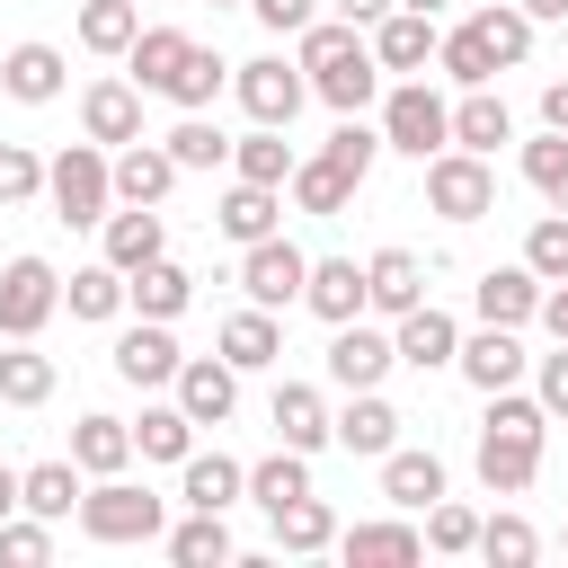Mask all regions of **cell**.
I'll use <instances>...</instances> for the list:
<instances>
[{
    "label": "cell",
    "instance_id": "cell-1",
    "mask_svg": "<svg viewBox=\"0 0 568 568\" xmlns=\"http://www.w3.org/2000/svg\"><path fill=\"white\" fill-rule=\"evenodd\" d=\"M541 435H550V408L524 399V390H488V417H479V488L488 497H524L541 479Z\"/></svg>",
    "mask_w": 568,
    "mask_h": 568
},
{
    "label": "cell",
    "instance_id": "cell-2",
    "mask_svg": "<svg viewBox=\"0 0 568 568\" xmlns=\"http://www.w3.org/2000/svg\"><path fill=\"white\" fill-rule=\"evenodd\" d=\"M80 532L89 541H160L169 532V497H151L142 479L106 470L98 488H80Z\"/></svg>",
    "mask_w": 568,
    "mask_h": 568
},
{
    "label": "cell",
    "instance_id": "cell-3",
    "mask_svg": "<svg viewBox=\"0 0 568 568\" xmlns=\"http://www.w3.org/2000/svg\"><path fill=\"white\" fill-rule=\"evenodd\" d=\"M44 204H53V222H71V231L106 222V204H115V186H106V142L53 151V160H44Z\"/></svg>",
    "mask_w": 568,
    "mask_h": 568
},
{
    "label": "cell",
    "instance_id": "cell-4",
    "mask_svg": "<svg viewBox=\"0 0 568 568\" xmlns=\"http://www.w3.org/2000/svg\"><path fill=\"white\" fill-rule=\"evenodd\" d=\"M453 142V106L426 89V71L417 80H399L390 98H382V151H408V160H435Z\"/></svg>",
    "mask_w": 568,
    "mask_h": 568
},
{
    "label": "cell",
    "instance_id": "cell-5",
    "mask_svg": "<svg viewBox=\"0 0 568 568\" xmlns=\"http://www.w3.org/2000/svg\"><path fill=\"white\" fill-rule=\"evenodd\" d=\"M426 204H435L444 222H479V213H497V169H488L479 151L444 142V151L426 160Z\"/></svg>",
    "mask_w": 568,
    "mask_h": 568
},
{
    "label": "cell",
    "instance_id": "cell-6",
    "mask_svg": "<svg viewBox=\"0 0 568 568\" xmlns=\"http://www.w3.org/2000/svg\"><path fill=\"white\" fill-rule=\"evenodd\" d=\"M62 311V275H53V257H9L0 266V337H36L44 320Z\"/></svg>",
    "mask_w": 568,
    "mask_h": 568
},
{
    "label": "cell",
    "instance_id": "cell-7",
    "mask_svg": "<svg viewBox=\"0 0 568 568\" xmlns=\"http://www.w3.org/2000/svg\"><path fill=\"white\" fill-rule=\"evenodd\" d=\"M302 275H311V257H302L284 231H266V240L240 248V293H248L257 311H293V302H302Z\"/></svg>",
    "mask_w": 568,
    "mask_h": 568
},
{
    "label": "cell",
    "instance_id": "cell-8",
    "mask_svg": "<svg viewBox=\"0 0 568 568\" xmlns=\"http://www.w3.org/2000/svg\"><path fill=\"white\" fill-rule=\"evenodd\" d=\"M240 106L257 115V124H293L302 115V98H311V80H302V62H284V53H257V62H240Z\"/></svg>",
    "mask_w": 568,
    "mask_h": 568
},
{
    "label": "cell",
    "instance_id": "cell-9",
    "mask_svg": "<svg viewBox=\"0 0 568 568\" xmlns=\"http://www.w3.org/2000/svg\"><path fill=\"white\" fill-rule=\"evenodd\" d=\"M390 364H399V355H390V328L337 320V337H328V382H337V390H382Z\"/></svg>",
    "mask_w": 568,
    "mask_h": 568
},
{
    "label": "cell",
    "instance_id": "cell-10",
    "mask_svg": "<svg viewBox=\"0 0 568 568\" xmlns=\"http://www.w3.org/2000/svg\"><path fill=\"white\" fill-rule=\"evenodd\" d=\"M453 364H462V382H470V390H515L532 355H524V337H515V328H488V320H479V337H462V346H453Z\"/></svg>",
    "mask_w": 568,
    "mask_h": 568
},
{
    "label": "cell",
    "instance_id": "cell-11",
    "mask_svg": "<svg viewBox=\"0 0 568 568\" xmlns=\"http://www.w3.org/2000/svg\"><path fill=\"white\" fill-rule=\"evenodd\" d=\"M373 62L399 71V80H417V71L435 62V18H426V9H382V18H373Z\"/></svg>",
    "mask_w": 568,
    "mask_h": 568
},
{
    "label": "cell",
    "instance_id": "cell-12",
    "mask_svg": "<svg viewBox=\"0 0 568 568\" xmlns=\"http://www.w3.org/2000/svg\"><path fill=\"white\" fill-rule=\"evenodd\" d=\"M80 133L89 142H115V151L142 142V89L133 80H89L80 89Z\"/></svg>",
    "mask_w": 568,
    "mask_h": 568
},
{
    "label": "cell",
    "instance_id": "cell-13",
    "mask_svg": "<svg viewBox=\"0 0 568 568\" xmlns=\"http://www.w3.org/2000/svg\"><path fill=\"white\" fill-rule=\"evenodd\" d=\"M470 311H479L488 328H524V320H541V275H532V266H488V275L470 284Z\"/></svg>",
    "mask_w": 568,
    "mask_h": 568
},
{
    "label": "cell",
    "instance_id": "cell-14",
    "mask_svg": "<svg viewBox=\"0 0 568 568\" xmlns=\"http://www.w3.org/2000/svg\"><path fill=\"white\" fill-rule=\"evenodd\" d=\"M453 346H462V320H453V311H435V302H417V311H399V320H390V355H399V364H417V373L453 364Z\"/></svg>",
    "mask_w": 568,
    "mask_h": 568
},
{
    "label": "cell",
    "instance_id": "cell-15",
    "mask_svg": "<svg viewBox=\"0 0 568 568\" xmlns=\"http://www.w3.org/2000/svg\"><path fill=\"white\" fill-rule=\"evenodd\" d=\"M178 337H169V320H133L124 337H115V373L133 382V390H160V382H178Z\"/></svg>",
    "mask_w": 568,
    "mask_h": 568
},
{
    "label": "cell",
    "instance_id": "cell-16",
    "mask_svg": "<svg viewBox=\"0 0 568 568\" xmlns=\"http://www.w3.org/2000/svg\"><path fill=\"white\" fill-rule=\"evenodd\" d=\"M169 390H178V408H186V417H195V426H222V417H231V408H240V373H231V364H222V355H186V364H178V382H169Z\"/></svg>",
    "mask_w": 568,
    "mask_h": 568
},
{
    "label": "cell",
    "instance_id": "cell-17",
    "mask_svg": "<svg viewBox=\"0 0 568 568\" xmlns=\"http://www.w3.org/2000/svg\"><path fill=\"white\" fill-rule=\"evenodd\" d=\"M178 178H186V169H178L160 142H124V151L106 160V186H115V204H160Z\"/></svg>",
    "mask_w": 568,
    "mask_h": 568
},
{
    "label": "cell",
    "instance_id": "cell-18",
    "mask_svg": "<svg viewBox=\"0 0 568 568\" xmlns=\"http://www.w3.org/2000/svg\"><path fill=\"white\" fill-rule=\"evenodd\" d=\"M417 302H426V266H417L408 248H373V257H364V311L399 320V311H417Z\"/></svg>",
    "mask_w": 568,
    "mask_h": 568
},
{
    "label": "cell",
    "instance_id": "cell-19",
    "mask_svg": "<svg viewBox=\"0 0 568 568\" xmlns=\"http://www.w3.org/2000/svg\"><path fill=\"white\" fill-rule=\"evenodd\" d=\"M302 311L311 320H364V266L355 257H311V275H302Z\"/></svg>",
    "mask_w": 568,
    "mask_h": 568
},
{
    "label": "cell",
    "instance_id": "cell-20",
    "mask_svg": "<svg viewBox=\"0 0 568 568\" xmlns=\"http://www.w3.org/2000/svg\"><path fill=\"white\" fill-rule=\"evenodd\" d=\"M328 435H337L346 453H364V462H382V453L399 444V408H390L382 390H346V408L328 417Z\"/></svg>",
    "mask_w": 568,
    "mask_h": 568
},
{
    "label": "cell",
    "instance_id": "cell-21",
    "mask_svg": "<svg viewBox=\"0 0 568 568\" xmlns=\"http://www.w3.org/2000/svg\"><path fill=\"white\" fill-rule=\"evenodd\" d=\"M178 497L204 506V515H231V506L248 497V462H231V453H186V462H178Z\"/></svg>",
    "mask_w": 568,
    "mask_h": 568
},
{
    "label": "cell",
    "instance_id": "cell-22",
    "mask_svg": "<svg viewBox=\"0 0 568 568\" xmlns=\"http://www.w3.org/2000/svg\"><path fill=\"white\" fill-rule=\"evenodd\" d=\"M62 80H71V62H62L53 44H9V62H0V89H9L18 106H53Z\"/></svg>",
    "mask_w": 568,
    "mask_h": 568
},
{
    "label": "cell",
    "instance_id": "cell-23",
    "mask_svg": "<svg viewBox=\"0 0 568 568\" xmlns=\"http://www.w3.org/2000/svg\"><path fill=\"white\" fill-rule=\"evenodd\" d=\"M124 302H133L142 320H178V311L195 302V275H186V266H178V257L160 248L151 266H133V275H124Z\"/></svg>",
    "mask_w": 568,
    "mask_h": 568
},
{
    "label": "cell",
    "instance_id": "cell-24",
    "mask_svg": "<svg viewBox=\"0 0 568 568\" xmlns=\"http://www.w3.org/2000/svg\"><path fill=\"white\" fill-rule=\"evenodd\" d=\"M222 364L231 373H266V364H284V328H275V311H231L222 320Z\"/></svg>",
    "mask_w": 568,
    "mask_h": 568
},
{
    "label": "cell",
    "instance_id": "cell-25",
    "mask_svg": "<svg viewBox=\"0 0 568 568\" xmlns=\"http://www.w3.org/2000/svg\"><path fill=\"white\" fill-rule=\"evenodd\" d=\"M275 222H284V186H248V178H240V186L213 204V231H222V240H240V248H248V240H266Z\"/></svg>",
    "mask_w": 568,
    "mask_h": 568
},
{
    "label": "cell",
    "instance_id": "cell-26",
    "mask_svg": "<svg viewBox=\"0 0 568 568\" xmlns=\"http://www.w3.org/2000/svg\"><path fill=\"white\" fill-rule=\"evenodd\" d=\"M98 231H106V266H124V275H133V266H151V257L169 248V222H160L151 204H124V213H106Z\"/></svg>",
    "mask_w": 568,
    "mask_h": 568
},
{
    "label": "cell",
    "instance_id": "cell-27",
    "mask_svg": "<svg viewBox=\"0 0 568 568\" xmlns=\"http://www.w3.org/2000/svg\"><path fill=\"white\" fill-rule=\"evenodd\" d=\"M275 444H293V453H320L328 444V399L311 390V382H275Z\"/></svg>",
    "mask_w": 568,
    "mask_h": 568
},
{
    "label": "cell",
    "instance_id": "cell-28",
    "mask_svg": "<svg viewBox=\"0 0 568 568\" xmlns=\"http://www.w3.org/2000/svg\"><path fill=\"white\" fill-rule=\"evenodd\" d=\"M337 550H346L355 568H408V559H426V532H417V524H346Z\"/></svg>",
    "mask_w": 568,
    "mask_h": 568
},
{
    "label": "cell",
    "instance_id": "cell-29",
    "mask_svg": "<svg viewBox=\"0 0 568 568\" xmlns=\"http://www.w3.org/2000/svg\"><path fill=\"white\" fill-rule=\"evenodd\" d=\"M435 71H444L453 89H488V80H497L506 62H497V44H488V36H479V27L462 18L453 36H435Z\"/></svg>",
    "mask_w": 568,
    "mask_h": 568
},
{
    "label": "cell",
    "instance_id": "cell-30",
    "mask_svg": "<svg viewBox=\"0 0 568 568\" xmlns=\"http://www.w3.org/2000/svg\"><path fill=\"white\" fill-rule=\"evenodd\" d=\"M71 462H80V479L124 470V462H133V426H124V417H106V408H98V417H80V426H71Z\"/></svg>",
    "mask_w": 568,
    "mask_h": 568
},
{
    "label": "cell",
    "instance_id": "cell-31",
    "mask_svg": "<svg viewBox=\"0 0 568 568\" xmlns=\"http://www.w3.org/2000/svg\"><path fill=\"white\" fill-rule=\"evenodd\" d=\"M18 506H27V515H44V524L80 515V462L62 453V462H36V470H18Z\"/></svg>",
    "mask_w": 568,
    "mask_h": 568
},
{
    "label": "cell",
    "instance_id": "cell-32",
    "mask_svg": "<svg viewBox=\"0 0 568 568\" xmlns=\"http://www.w3.org/2000/svg\"><path fill=\"white\" fill-rule=\"evenodd\" d=\"M453 142L462 151H497V142H515V115H506V98L497 89H462V106H453Z\"/></svg>",
    "mask_w": 568,
    "mask_h": 568
},
{
    "label": "cell",
    "instance_id": "cell-33",
    "mask_svg": "<svg viewBox=\"0 0 568 568\" xmlns=\"http://www.w3.org/2000/svg\"><path fill=\"white\" fill-rule=\"evenodd\" d=\"M284 186H293V204H302V213H320V222H328V213H346V204H355V186H364V178H346V169L320 151V160H293V178H284Z\"/></svg>",
    "mask_w": 568,
    "mask_h": 568
},
{
    "label": "cell",
    "instance_id": "cell-34",
    "mask_svg": "<svg viewBox=\"0 0 568 568\" xmlns=\"http://www.w3.org/2000/svg\"><path fill=\"white\" fill-rule=\"evenodd\" d=\"M160 541H169V559H178V568H222V559H240V550H231V524H222V515H204V506H186V524H169Z\"/></svg>",
    "mask_w": 568,
    "mask_h": 568
},
{
    "label": "cell",
    "instance_id": "cell-35",
    "mask_svg": "<svg viewBox=\"0 0 568 568\" xmlns=\"http://www.w3.org/2000/svg\"><path fill=\"white\" fill-rule=\"evenodd\" d=\"M186 44H195V36H178V27H142V36L124 44V80H133V89H169V71L186 62Z\"/></svg>",
    "mask_w": 568,
    "mask_h": 568
},
{
    "label": "cell",
    "instance_id": "cell-36",
    "mask_svg": "<svg viewBox=\"0 0 568 568\" xmlns=\"http://www.w3.org/2000/svg\"><path fill=\"white\" fill-rule=\"evenodd\" d=\"M222 71H231V62H222L213 44H186V62L169 71V89H160V98H169L178 115H204V106L222 98Z\"/></svg>",
    "mask_w": 568,
    "mask_h": 568
},
{
    "label": "cell",
    "instance_id": "cell-37",
    "mask_svg": "<svg viewBox=\"0 0 568 568\" xmlns=\"http://www.w3.org/2000/svg\"><path fill=\"white\" fill-rule=\"evenodd\" d=\"M382 497H390V506H435V497H444V462L390 444V453H382Z\"/></svg>",
    "mask_w": 568,
    "mask_h": 568
},
{
    "label": "cell",
    "instance_id": "cell-38",
    "mask_svg": "<svg viewBox=\"0 0 568 568\" xmlns=\"http://www.w3.org/2000/svg\"><path fill=\"white\" fill-rule=\"evenodd\" d=\"M248 497L275 515V506H293V497H311V453H293V444H275L266 462H248Z\"/></svg>",
    "mask_w": 568,
    "mask_h": 568
},
{
    "label": "cell",
    "instance_id": "cell-39",
    "mask_svg": "<svg viewBox=\"0 0 568 568\" xmlns=\"http://www.w3.org/2000/svg\"><path fill=\"white\" fill-rule=\"evenodd\" d=\"M311 89H320L337 115H364V106L382 98V62H373V44H364L355 62H337V71H311Z\"/></svg>",
    "mask_w": 568,
    "mask_h": 568
},
{
    "label": "cell",
    "instance_id": "cell-40",
    "mask_svg": "<svg viewBox=\"0 0 568 568\" xmlns=\"http://www.w3.org/2000/svg\"><path fill=\"white\" fill-rule=\"evenodd\" d=\"M293 160H302V151L284 142V124H257L248 142H231V169H240L248 186H284V178H293Z\"/></svg>",
    "mask_w": 568,
    "mask_h": 568
},
{
    "label": "cell",
    "instance_id": "cell-41",
    "mask_svg": "<svg viewBox=\"0 0 568 568\" xmlns=\"http://www.w3.org/2000/svg\"><path fill=\"white\" fill-rule=\"evenodd\" d=\"M0 399H9V408H44V399H53V355H36L27 337H9V355H0Z\"/></svg>",
    "mask_w": 568,
    "mask_h": 568
},
{
    "label": "cell",
    "instance_id": "cell-42",
    "mask_svg": "<svg viewBox=\"0 0 568 568\" xmlns=\"http://www.w3.org/2000/svg\"><path fill=\"white\" fill-rule=\"evenodd\" d=\"M133 453H142V462H186V453H195V417H186L178 399H169V408H142Z\"/></svg>",
    "mask_w": 568,
    "mask_h": 568
},
{
    "label": "cell",
    "instance_id": "cell-43",
    "mask_svg": "<svg viewBox=\"0 0 568 568\" xmlns=\"http://www.w3.org/2000/svg\"><path fill=\"white\" fill-rule=\"evenodd\" d=\"M266 524H275L284 550H337V515H328V497H293V506H275Z\"/></svg>",
    "mask_w": 568,
    "mask_h": 568
},
{
    "label": "cell",
    "instance_id": "cell-44",
    "mask_svg": "<svg viewBox=\"0 0 568 568\" xmlns=\"http://www.w3.org/2000/svg\"><path fill=\"white\" fill-rule=\"evenodd\" d=\"M142 36V0H80V44L89 53H124Z\"/></svg>",
    "mask_w": 568,
    "mask_h": 568
},
{
    "label": "cell",
    "instance_id": "cell-45",
    "mask_svg": "<svg viewBox=\"0 0 568 568\" xmlns=\"http://www.w3.org/2000/svg\"><path fill=\"white\" fill-rule=\"evenodd\" d=\"M62 302H71V320H115V311H124V266H106V257L80 266V275L62 284Z\"/></svg>",
    "mask_w": 568,
    "mask_h": 568
},
{
    "label": "cell",
    "instance_id": "cell-46",
    "mask_svg": "<svg viewBox=\"0 0 568 568\" xmlns=\"http://www.w3.org/2000/svg\"><path fill=\"white\" fill-rule=\"evenodd\" d=\"M488 568H532V550H541V532L524 524V515H479V541H470Z\"/></svg>",
    "mask_w": 568,
    "mask_h": 568
},
{
    "label": "cell",
    "instance_id": "cell-47",
    "mask_svg": "<svg viewBox=\"0 0 568 568\" xmlns=\"http://www.w3.org/2000/svg\"><path fill=\"white\" fill-rule=\"evenodd\" d=\"M524 178H532V195L550 213H568V133L541 124V142H524Z\"/></svg>",
    "mask_w": 568,
    "mask_h": 568
},
{
    "label": "cell",
    "instance_id": "cell-48",
    "mask_svg": "<svg viewBox=\"0 0 568 568\" xmlns=\"http://www.w3.org/2000/svg\"><path fill=\"white\" fill-rule=\"evenodd\" d=\"M355 53H364V36H355L346 18H311V27H302V53H293V62H302V71H337V62H355Z\"/></svg>",
    "mask_w": 568,
    "mask_h": 568
},
{
    "label": "cell",
    "instance_id": "cell-49",
    "mask_svg": "<svg viewBox=\"0 0 568 568\" xmlns=\"http://www.w3.org/2000/svg\"><path fill=\"white\" fill-rule=\"evenodd\" d=\"M160 151H169L178 169H222V160H231V142H222V124H213V115H178V133H169Z\"/></svg>",
    "mask_w": 568,
    "mask_h": 568
},
{
    "label": "cell",
    "instance_id": "cell-50",
    "mask_svg": "<svg viewBox=\"0 0 568 568\" xmlns=\"http://www.w3.org/2000/svg\"><path fill=\"white\" fill-rule=\"evenodd\" d=\"M44 559H53V524L27 515V506L0 515V568H44Z\"/></svg>",
    "mask_w": 568,
    "mask_h": 568
},
{
    "label": "cell",
    "instance_id": "cell-51",
    "mask_svg": "<svg viewBox=\"0 0 568 568\" xmlns=\"http://www.w3.org/2000/svg\"><path fill=\"white\" fill-rule=\"evenodd\" d=\"M524 266H532L541 284H568V213H541V222L524 231Z\"/></svg>",
    "mask_w": 568,
    "mask_h": 568
},
{
    "label": "cell",
    "instance_id": "cell-52",
    "mask_svg": "<svg viewBox=\"0 0 568 568\" xmlns=\"http://www.w3.org/2000/svg\"><path fill=\"white\" fill-rule=\"evenodd\" d=\"M470 27L497 44V62H524V53H532V18H524L515 0H497V9H470Z\"/></svg>",
    "mask_w": 568,
    "mask_h": 568
},
{
    "label": "cell",
    "instance_id": "cell-53",
    "mask_svg": "<svg viewBox=\"0 0 568 568\" xmlns=\"http://www.w3.org/2000/svg\"><path fill=\"white\" fill-rule=\"evenodd\" d=\"M328 160H337L346 178H373V160H382V124H364V115H337V133H328Z\"/></svg>",
    "mask_w": 568,
    "mask_h": 568
},
{
    "label": "cell",
    "instance_id": "cell-54",
    "mask_svg": "<svg viewBox=\"0 0 568 568\" xmlns=\"http://www.w3.org/2000/svg\"><path fill=\"white\" fill-rule=\"evenodd\" d=\"M470 541H479V515H470L462 497H435V506H426V550H444V559H462Z\"/></svg>",
    "mask_w": 568,
    "mask_h": 568
},
{
    "label": "cell",
    "instance_id": "cell-55",
    "mask_svg": "<svg viewBox=\"0 0 568 568\" xmlns=\"http://www.w3.org/2000/svg\"><path fill=\"white\" fill-rule=\"evenodd\" d=\"M44 195V160L27 142H0V204H36Z\"/></svg>",
    "mask_w": 568,
    "mask_h": 568
},
{
    "label": "cell",
    "instance_id": "cell-56",
    "mask_svg": "<svg viewBox=\"0 0 568 568\" xmlns=\"http://www.w3.org/2000/svg\"><path fill=\"white\" fill-rule=\"evenodd\" d=\"M257 9V27H275V36H302L311 18H320V0H248Z\"/></svg>",
    "mask_w": 568,
    "mask_h": 568
},
{
    "label": "cell",
    "instance_id": "cell-57",
    "mask_svg": "<svg viewBox=\"0 0 568 568\" xmlns=\"http://www.w3.org/2000/svg\"><path fill=\"white\" fill-rule=\"evenodd\" d=\"M550 417H568V337H559V355H541V390H532Z\"/></svg>",
    "mask_w": 568,
    "mask_h": 568
},
{
    "label": "cell",
    "instance_id": "cell-58",
    "mask_svg": "<svg viewBox=\"0 0 568 568\" xmlns=\"http://www.w3.org/2000/svg\"><path fill=\"white\" fill-rule=\"evenodd\" d=\"M541 124H550V133H568V80H550V89H541Z\"/></svg>",
    "mask_w": 568,
    "mask_h": 568
},
{
    "label": "cell",
    "instance_id": "cell-59",
    "mask_svg": "<svg viewBox=\"0 0 568 568\" xmlns=\"http://www.w3.org/2000/svg\"><path fill=\"white\" fill-rule=\"evenodd\" d=\"M541 320H550V337H568V284H541Z\"/></svg>",
    "mask_w": 568,
    "mask_h": 568
},
{
    "label": "cell",
    "instance_id": "cell-60",
    "mask_svg": "<svg viewBox=\"0 0 568 568\" xmlns=\"http://www.w3.org/2000/svg\"><path fill=\"white\" fill-rule=\"evenodd\" d=\"M328 9H337V18H346V27H373V18H382V9H390V0H328Z\"/></svg>",
    "mask_w": 568,
    "mask_h": 568
},
{
    "label": "cell",
    "instance_id": "cell-61",
    "mask_svg": "<svg viewBox=\"0 0 568 568\" xmlns=\"http://www.w3.org/2000/svg\"><path fill=\"white\" fill-rule=\"evenodd\" d=\"M515 9H524L532 27H559V18H568V0H515Z\"/></svg>",
    "mask_w": 568,
    "mask_h": 568
},
{
    "label": "cell",
    "instance_id": "cell-62",
    "mask_svg": "<svg viewBox=\"0 0 568 568\" xmlns=\"http://www.w3.org/2000/svg\"><path fill=\"white\" fill-rule=\"evenodd\" d=\"M0 515H18V470L0 462Z\"/></svg>",
    "mask_w": 568,
    "mask_h": 568
},
{
    "label": "cell",
    "instance_id": "cell-63",
    "mask_svg": "<svg viewBox=\"0 0 568 568\" xmlns=\"http://www.w3.org/2000/svg\"><path fill=\"white\" fill-rule=\"evenodd\" d=\"M390 9H426V18H435V9H444V0H390Z\"/></svg>",
    "mask_w": 568,
    "mask_h": 568
},
{
    "label": "cell",
    "instance_id": "cell-64",
    "mask_svg": "<svg viewBox=\"0 0 568 568\" xmlns=\"http://www.w3.org/2000/svg\"><path fill=\"white\" fill-rule=\"evenodd\" d=\"M213 9H231V0H213Z\"/></svg>",
    "mask_w": 568,
    "mask_h": 568
}]
</instances>
